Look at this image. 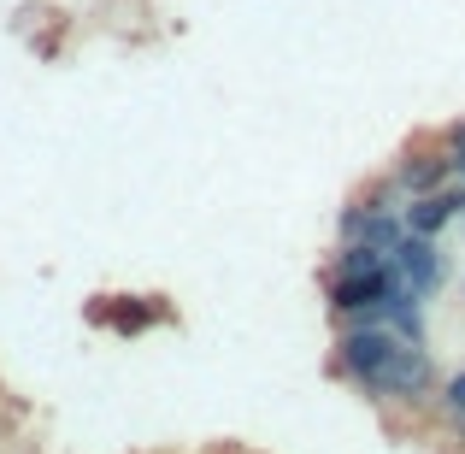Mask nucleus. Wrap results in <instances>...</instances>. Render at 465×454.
<instances>
[{"label":"nucleus","instance_id":"obj_1","mask_svg":"<svg viewBox=\"0 0 465 454\" xmlns=\"http://www.w3.org/2000/svg\"><path fill=\"white\" fill-rule=\"evenodd\" d=\"M436 384H442V366H436L430 342H401L353 396H365L377 413H412L419 419V413H430Z\"/></svg>","mask_w":465,"mask_h":454},{"label":"nucleus","instance_id":"obj_4","mask_svg":"<svg viewBox=\"0 0 465 454\" xmlns=\"http://www.w3.org/2000/svg\"><path fill=\"white\" fill-rule=\"evenodd\" d=\"M389 289H395V272H365V277L324 272V313H330V325H365V318H377V307L389 301Z\"/></svg>","mask_w":465,"mask_h":454},{"label":"nucleus","instance_id":"obj_9","mask_svg":"<svg viewBox=\"0 0 465 454\" xmlns=\"http://www.w3.org/2000/svg\"><path fill=\"white\" fill-rule=\"evenodd\" d=\"M460 289H465V272H460Z\"/></svg>","mask_w":465,"mask_h":454},{"label":"nucleus","instance_id":"obj_8","mask_svg":"<svg viewBox=\"0 0 465 454\" xmlns=\"http://www.w3.org/2000/svg\"><path fill=\"white\" fill-rule=\"evenodd\" d=\"M436 136H442L448 159H454V177L465 183V118H454V125H442V130H436Z\"/></svg>","mask_w":465,"mask_h":454},{"label":"nucleus","instance_id":"obj_3","mask_svg":"<svg viewBox=\"0 0 465 454\" xmlns=\"http://www.w3.org/2000/svg\"><path fill=\"white\" fill-rule=\"evenodd\" d=\"M389 272H395L401 284L412 289V296L430 307V301L448 289L454 266H448V254H442V242H436V237H412V230H407V237L395 242V254H389Z\"/></svg>","mask_w":465,"mask_h":454},{"label":"nucleus","instance_id":"obj_5","mask_svg":"<svg viewBox=\"0 0 465 454\" xmlns=\"http://www.w3.org/2000/svg\"><path fill=\"white\" fill-rule=\"evenodd\" d=\"M389 177L407 189V201H419V195H436V189H448V183H454V159H448L442 136L430 130V136H412L407 148L389 159Z\"/></svg>","mask_w":465,"mask_h":454},{"label":"nucleus","instance_id":"obj_2","mask_svg":"<svg viewBox=\"0 0 465 454\" xmlns=\"http://www.w3.org/2000/svg\"><path fill=\"white\" fill-rule=\"evenodd\" d=\"M401 342L407 337H395L389 325H371V318H365V325H336V342H330V378L348 384V389H360Z\"/></svg>","mask_w":465,"mask_h":454},{"label":"nucleus","instance_id":"obj_6","mask_svg":"<svg viewBox=\"0 0 465 454\" xmlns=\"http://www.w3.org/2000/svg\"><path fill=\"white\" fill-rule=\"evenodd\" d=\"M401 218H407V230H412V237H436V242H442L448 230H454L460 218H465V183L454 177L448 189L407 201V207H401Z\"/></svg>","mask_w":465,"mask_h":454},{"label":"nucleus","instance_id":"obj_7","mask_svg":"<svg viewBox=\"0 0 465 454\" xmlns=\"http://www.w3.org/2000/svg\"><path fill=\"white\" fill-rule=\"evenodd\" d=\"M430 419L442 425L448 437H465V366H460V372H442L436 401H430Z\"/></svg>","mask_w":465,"mask_h":454}]
</instances>
